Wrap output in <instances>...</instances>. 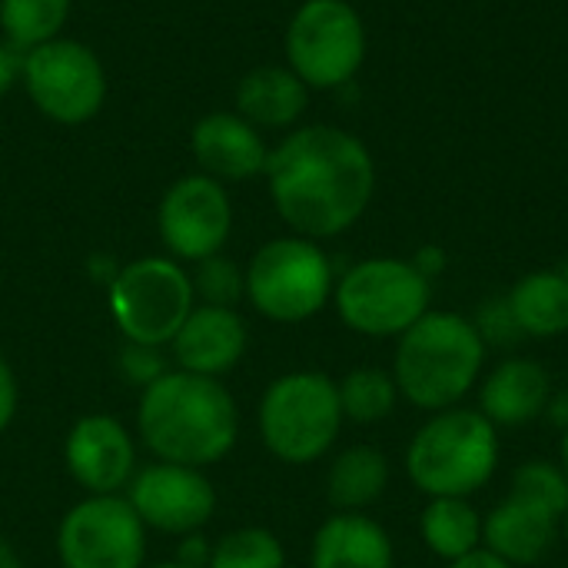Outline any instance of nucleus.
<instances>
[{
    "label": "nucleus",
    "mask_w": 568,
    "mask_h": 568,
    "mask_svg": "<svg viewBox=\"0 0 568 568\" xmlns=\"http://www.w3.org/2000/svg\"><path fill=\"white\" fill-rule=\"evenodd\" d=\"M280 216L306 240L346 233L369 206L376 166L369 150L336 126H306L266 160Z\"/></svg>",
    "instance_id": "1"
},
{
    "label": "nucleus",
    "mask_w": 568,
    "mask_h": 568,
    "mask_svg": "<svg viewBox=\"0 0 568 568\" xmlns=\"http://www.w3.org/2000/svg\"><path fill=\"white\" fill-rule=\"evenodd\" d=\"M136 429L160 463L206 469L240 439V409L220 379L170 369L143 386Z\"/></svg>",
    "instance_id": "2"
},
{
    "label": "nucleus",
    "mask_w": 568,
    "mask_h": 568,
    "mask_svg": "<svg viewBox=\"0 0 568 568\" xmlns=\"http://www.w3.org/2000/svg\"><path fill=\"white\" fill-rule=\"evenodd\" d=\"M486 363V339L473 320L459 313L429 310L413 323L393 356V379L406 403L426 413L459 406L479 383Z\"/></svg>",
    "instance_id": "3"
},
{
    "label": "nucleus",
    "mask_w": 568,
    "mask_h": 568,
    "mask_svg": "<svg viewBox=\"0 0 568 568\" xmlns=\"http://www.w3.org/2000/svg\"><path fill=\"white\" fill-rule=\"evenodd\" d=\"M499 463L496 426L479 409H443L413 436L406 449V473L429 499L479 493Z\"/></svg>",
    "instance_id": "4"
},
{
    "label": "nucleus",
    "mask_w": 568,
    "mask_h": 568,
    "mask_svg": "<svg viewBox=\"0 0 568 568\" xmlns=\"http://www.w3.org/2000/svg\"><path fill=\"white\" fill-rule=\"evenodd\" d=\"M256 423L263 446L280 463L310 466L333 449L343 429L339 389L316 369L286 373L263 393Z\"/></svg>",
    "instance_id": "5"
},
{
    "label": "nucleus",
    "mask_w": 568,
    "mask_h": 568,
    "mask_svg": "<svg viewBox=\"0 0 568 568\" xmlns=\"http://www.w3.org/2000/svg\"><path fill=\"white\" fill-rule=\"evenodd\" d=\"M433 286L429 276L416 270L413 260L373 256L343 273L333 286V303L339 320L373 339L403 336L413 323L429 313Z\"/></svg>",
    "instance_id": "6"
},
{
    "label": "nucleus",
    "mask_w": 568,
    "mask_h": 568,
    "mask_svg": "<svg viewBox=\"0 0 568 568\" xmlns=\"http://www.w3.org/2000/svg\"><path fill=\"white\" fill-rule=\"evenodd\" d=\"M246 296L273 323H306L333 296V266L316 240L280 236L246 266Z\"/></svg>",
    "instance_id": "7"
},
{
    "label": "nucleus",
    "mask_w": 568,
    "mask_h": 568,
    "mask_svg": "<svg viewBox=\"0 0 568 568\" xmlns=\"http://www.w3.org/2000/svg\"><path fill=\"white\" fill-rule=\"evenodd\" d=\"M193 306V280L166 256L133 260L110 280V316L136 346H170Z\"/></svg>",
    "instance_id": "8"
},
{
    "label": "nucleus",
    "mask_w": 568,
    "mask_h": 568,
    "mask_svg": "<svg viewBox=\"0 0 568 568\" xmlns=\"http://www.w3.org/2000/svg\"><path fill=\"white\" fill-rule=\"evenodd\" d=\"M290 70L306 87H343L366 57V27L346 0H306L286 30Z\"/></svg>",
    "instance_id": "9"
},
{
    "label": "nucleus",
    "mask_w": 568,
    "mask_h": 568,
    "mask_svg": "<svg viewBox=\"0 0 568 568\" xmlns=\"http://www.w3.org/2000/svg\"><path fill=\"white\" fill-rule=\"evenodd\" d=\"M57 556L63 568H143L146 526L126 496H87L60 519Z\"/></svg>",
    "instance_id": "10"
},
{
    "label": "nucleus",
    "mask_w": 568,
    "mask_h": 568,
    "mask_svg": "<svg viewBox=\"0 0 568 568\" xmlns=\"http://www.w3.org/2000/svg\"><path fill=\"white\" fill-rule=\"evenodd\" d=\"M23 83L40 113L57 123H87L106 100L97 53L77 40H50L23 57Z\"/></svg>",
    "instance_id": "11"
},
{
    "label": "nucleus",
    "mask_w": 568,
    "mask_h": 568,
    "mask_svg": "<svg viewBox=\"0 0 568 568\" xmlns=\"http://www.w3.org/2000/svg\"><path fill=\"white\" fill-rule=\"evenodd\" d=\"M126 503L146 529L166 536H190L210 523L216 513V489L203 469L153 463L136 469L126 486Z\"/></svg>",
    "instance_id": "12"
},
{
    "label": "nucleus",
    "mask_w": 568,
    "mask_h": 568,
    "mask_svg": "<svg viewBox=\"0 0 568 568\" xmlns=\"http://www.w3.org/2000/svg\"><path fill=\"white\" fill-rule=\"evenodd\" d=\"M156 223L176 260L200 263L223 250L233 226V206L213 176H183L166 190Z\"/></svg>",
    "instance_id": "13"
},
{
    "label": "nucleus",
    "mask_w": 568,
    "mask_h": 568,
    "mask_svg": "<svg viewBox=\"0 0 568 568\" xmlns=\"http://www.w3.org/2000/svg\"><path fill=\"white\" fill-rule=\"evenodd\" d=\"M70 479L87 496H120L136 473V446L126 426L106 413L80 416L63 443Z\"/></svg>",
    "instance_id": "14"
},
{
    "label": "nucleus",
    "mask_w": 568,
    "mask_h": 568,
    "mask_svg": "<svg viewBox=\"0 0 568 568\" xmlns=\"http://www.w3.org/2000/svg\"><path fill=\"white\" fill-rule=\"evenodd\" d=\"M246 343H250V333L236 310L193 306V313L173 336L170 349H173L176 369L220 379L243 359Z\"/></svg>",
    "instance_id": "15"
},
{
    "label": "nucleus",
    "mask_w": 568,
    "mask_h": 568,
    "mask_svg": "<svg viewBox=\"0 0 568 568\" xmlns=\"http://www.w3.org/2000/svg\"><path fill=\"white\" fill-rule=\"evenodd\" d=\"M559 529V516L509 493L489 516H483V549L506 559L513 568L536 566L556 546Z\"/></svg>",
    "instance_id": "16"
},
{
    "label": "nucleus",
    "mask_w": 568,
    "mask_h": 568,
    "mask_svg": "<svg viewBox=\"0 0 568 568\" xmlns=\"http://www.w3.org/2000/svg\"><path fill=\"white\" fill-rule=\"evenodd\" d=\"M196 163L213 180H250L266 170L270 150L240 113H210L193 126Z\"/></svg>",
    "instance_id": "17"
},
{
    "label": "nucleus",
    "mask_w": 568,
    "mask_h": 568,
    "mask_svg": "<svg viewBox=\"0 0 568 568\" xmlns=\"http://www.w3.org/2000/svg\"><path fill=\"white\" fill-rule=\"evenodd\" d=\"M549 396H552V379L546 366L536 359L513 356L483 376L479 413L493 426H526L546 413Z\"/></svg>",
    "instance_id": "18"
},
{
    "label": "nucleus",
    "mask_w": 568,
    "mask_h": 568,
    "mask_svg": "<svg viewBox=\"0 0 568 568\" xmlns=\"http://www.w3.org/2000/svg\"><path fill=\"white\" fill-rule=\"evenodd\" d=\"M310 568H393V539L363 513H336L313 536Z\"/></svg>",
    "instance_id": "19"
},
{
    "label": "nucleus",
    "mask_w": 568,
    "mask_h": 568,
    "mask_svg": "<svg viewBox=\"0 0 568 568\" xmlns=\"http://www.w3.org/2000/svg\"><path fill=\"white\" fill-rule=\"evenodd\" d=\"M519 336L552 339L568 333V276L559 270L526 273L506 296Z\"/></svg>",
    "instance_id": "20"
},
{
    "label": "nucleus",
    "mask_w": 568,
    "mask_h": 568,
    "mask_svg": "<svg viewBox=\"0 0 568 568\" xmlns=\"http://www.w3.org/2000/svg\"><path fill=\"white\" fill-rule=\"evenodd\" d=\"M236 106L253 126H290L306 110V83L290 67H256L240 80Z\"/></svg>",
    "instance_id": "21"
},
{
    "label": "nucleus",
    "mask_w": 568,
    "mask_h": 568,
    "mask_svg": "<svg viewBox=\"0 0 568 568\" xmlns=\"http://www.w3.org/2000/svg\"><path fill=\"white\" fill-rule=\"evenodd\" d=\"M389 483V463L376 446H349L343 449L326 476V499L339 513H363L373 506Z\"/></svg>",
    "instance_id": "22"
},
{
    "label": "nucleus",
    "mask_w": 568,
    "mask_h": 568,
    "mask_svg": "<svg viewBox=\"0 0 568 568\" xmlns=\"http://www.w3.org/2000/svg\"><path fill=\"white\" fill-rule=\"evenodd\" d=\"M419 532L433 556L456 562L483 546V516L469 506V499L439 496L423 509Z\"/></svg>",
    "instance_id": "23"
},
{
    "label": "nucleus",
    "mask_w": 568,
    "mask_h": 568,
    "mask_svg": "<svg viewBox=\"0 0 568 568\" xmlns=\"http://www.w3.org/2000/svg\"><path fill=\"white\" fill-rule=\"evenodd\" d=\"M70 0H0V27L10 47L30 53L40 43L57 40L67 23Z\"/></svg>",
    "instance_id": "24"
},
{
    "label": "nucleus",
    "mask_w": 568,
    "mask_h": 568,
    "mask_svg": "<svg viewBox=\"0 0 568 568\" xmlns=\"http://www.w3.org/2000/svg\"><path fill=\"white\" fill-rule=\"evenodd\" d=\"M336 389H339L343 419L363 423V426L393 416V409H396V403H399V389H396L393 373L373 369V366H363V369L346 373V376L336 383Z\"/></svg>",
    "instance_id": "25"
},
{
    "label": "nucleus",
    "mask_w": 568,
    "mask_h": 568,
    "mask_svg": "<svg viewBox=\"0 0 568 568\" xmlns=\"http://www.w3.org/2000/svg\"><path fill=\"white\" fill-rule=\"evenodd\" d=\"M206 568H286L283 542L260 526L226 532L206 556Z\"/></svg>",
    "instance_id": "26"
},
{
    "label": "nucleus",
    "mask_w": 568,
    "mask_h": 568,
    "mask_svg": "<svg viewBox=\"0 0 568 568\" xmlns=\"http://www.w3.org/2000/svg\"><path fill=\"white\" fill-rule=\"evenodd\" d=\"M513 496L529 499L536 506H542L546 513L566 519L568 513V476L562 466L546 463V459H532L526 466L516 469L513 476Z\"/></svg>",
    "instance_id": "27"
},
{
    "label": "nucleus",
    "mask_w": 568,
    "mask_h": 568,
    "mask_svg": "<svg viewBox=\"0 0 568 568\" xmlns=\"http://www.w3.org/2000/svg\"><path fill=\"white\" fill-rule=\"evenodd\" d=\"M190 280H193V296H200L203 306L236 310L240 296L246 293V273H240L236 263L220 256V253L210 256V260H200L196 273Z\"/></svg>",
    "instance_id": "28"
},
{
    "label": "nucleus",
    "mask_w": 568,
    "mask_h": 568,
    "mask_svg": "<svg viewBox=\"0 0 568 568\" xmlns=\"http://www.w3.org/2000/svg\"><path fill=\"white\" fill-rule=\"evenodd\" d=\"M120 369L136 386H150L153 379H160L166 373L163 369V359H160V349L156 346H136V343H126L123 346Z\"/></svg>",
    "instance_id": "29"
},
{
    "label": "nucleus",
    "mask_w": 568,
    "mask_h": 568,
    "mask_svg": "<svg viewBox=\"0 0 568 568\" xmlns=\"http://www.w3.org/2000/svg\"><path fill=\"white\" fill-rule=\"evenodd\" d=\"M17 403H20L17 376H13L10 363L0 356V433L13 423V416H17Z\"/></svg>",
    "instance_id": "30"
},
{
    "label": "nucleus",
    "mask_w": 568,
    "mask_h": 568,
    "mask_svg": "<svg viewBox=\"0 0 568 568\" xmlns=\"http://www.w3.org/2000/svg\"><path fill=\"white\" fill-rule=\"evenodd\" d=\"M23 57L27 53H20L17 47L0 43V97L13 87L17 77H23Z\"/></svg>",
    "instance_id": "31"
},
{
    "label": "nucleus",
    "mask_w": 568,
    "mask_h": 568,
    "mask_svg": "<svg viewBox=\"0 0 568 568\" xmlns=\"http://www.w3.org/2000/svg\"><path fill=\"white\" fill-rule=\"evenodd\" d=\"M449 568H513L506 559H499V556H493L489 549H476V552H469V556H463V559H456V562H449Z\"/></svg>",
    "instance_id": "32"
},
{
    "label": "nucleus",
    "mask_w": 568,
    "mask_h": 568,
    "mask_svg": "<svg viewBox=\"0 0 568 568\" xmlns=\"http://www.w3.org/2000/svg\"><path fill=\"white\" fill-rule=\"evenodd\" d=\"M0 568H23V562H20V556H17V549L0 536Z\"/></svg>",
    "instance_id": "33"
},
{
    "label": "nucleus",
    "mask_w": 568,
    "mask_h": 568,
    "mask_svg": "<svg viewBox=\"0 0 568 568\" xmlns=\"http://www.w3.org/2000/svg\"><path fill=\"white\" fill-rule=\"evenodd\" d=\"M559 456H562V469H566L568 476V426L566 433H562V443H559Z\"/></svg>",
    "instance_id": "34"
},
{
    "label": "nucleus",
    "mask_w": 568,
    "mask_h": 568,
    "mask_svg": "<svg viewBox=\"0 0 568 568\" xmlns=\"http://www.w3.org/2000/svg\"><path fill=\"white\" fill-rule=\"evenodd\" d=\"M150 568H196V566H190V562H160V566H150Z\"/></svg>",
    "instance_id": "35"
},
{
    "label": "nucleus",
    "mask_w": 568,
    "mask_h": 568,
    "mask_svg": "<svg viewBox=\"0 0 568 568\" xmlns=\"http://www.w3.org/2000/svg\"><path fill=\"white\" fill-rule=\"evenodd\" d=\"M562 532H566V542H568V513H566V519H562Z\"/></svg>",
    "instance_id": "36"
}]
</instances>
